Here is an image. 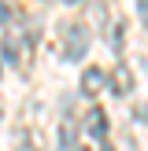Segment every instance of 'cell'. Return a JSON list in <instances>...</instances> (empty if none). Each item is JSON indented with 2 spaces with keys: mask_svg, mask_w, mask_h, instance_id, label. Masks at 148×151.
<instances>
[{
  "mask_svg": "<svg viewBox=\"0 0 148 151\" xmlns=\"http://www.w3.org/2000/svg\"><path fill=\"white\" fill-rule=\"evenodd\" d=\"M63 48H67V59H81L89 52V29L85 22H63Z\"/></svg>",
  "mask_w": 148,
  "mask_h": 151,
  "instance_id": "obj_1",
  "label": "cell"
},
{
  "mask_svg": "<svg viewBox=\"0 0 148 151\" xmlns=\"http://www.w3.org/2000/svg\"><path fill=\"white\" fill-rule=\"evenodd\" d=\"M85 133H89L93 140H104V137H107V114H104L100 107L85 111Z\"/></svg>",
  "mask_w": 148,
  "mask_h": 151,
  "instance_id": "obj_2",
  "label": "cell"
},
{
  "mask_svg": "<svg viewBox=\"0 0 148 151\" xmlns=\"http://www.w3.org/2000/svg\"><path fill=\"white\" fill-rule=\"evenodd\" d=\"M104 85H107V74H104L100 66H89V70L81 74V92H85V96H96Z\"/></svg>",
  "mask_w": 148,
  "mask_h": 151,
  "instance_id": "obj_3",
  "label": "cell"
},
{
  "mask_svg": "<svg viewBox=\"0 0 148 151\" xmlns=\"http://www.w3.org/2000/svg\"><path fill=\"white\" fill-rule=\"evenodd\" d=\"M107 81H111V88H115L118 96H126V92L133 88V74H130V66H126V63H118V66H115V74H111Z\"/></svg>",
  "mask_w": 148,
  "mask_h": 151,
  "instance_id": "obj_4",
  "label": "cell"
},
{
  "mask_svg": "<svg viewBox=\"0 0 148 151\" xmlns=\"http://www.w3.org/2000/svg\"><path fill=\"white\" fill-rule=\"evenodd\" d=\"M74 140H78V129H74L70 118H63V125H59V151H74Z\"/></svg>",
  "mask_w": 148,
  "mask_h": 151,
  "instance_id": "obj_5",
  "label": "cell"
},
{
  "mask_svg": "<svg viewBox=\"0 0 148 151\" xmlns=\"http://www.w3.org/2000/svg\"><path fill=\"white\" fill-rule=\"evenodd\" d=\"M133 118H137V122H148V103H137V111H133Z\"/></svg>",
  "mask_w": 148,
  "mask_h": 151,
  "instance_id": "obj_6",
  "label": "cell"
},
{
  "mask_svg": "<svg viewBox=\"0 0 148 151\" xmlns=\"http://www.w3.org/2000/svg\"><path fill=\"white\" fill-rule=\"evenodd\" d=\"M93 151H115V147H111V144H104V140H96V144H93Z\"/></svg>",
  "mask_w": 148,
  "mask_h": 151,
  "instance_id": "obj_7",
  "label": "cell"
},
{
  "mask_svg": "<svg viewBox=\"0 0 148 151\" xmlns=\"http://www.w3.org/2000/svg\"><path fill=\"white\" fill-rule=\"evenodd\" d=\"M137 11H141V15L148 19V0H137Z\"/></svg>",
  "mask_w": 148,
  "mask_h": 151,
  "instance_id": "obj_8",
  "label": "cell"
},
{
  "mask_svg": "<svg viewBox=\"0 0 148 151\" xmlns=\"http://www.w3.org/2000/svg\"><path fill=\"white\" fill-rule=\"evenodd\" d=\"M63 4H81V0H63Z\"/></svg>",
  "mask_w": 148,
  "mask_h": 151,
  "instance_id": "obj_9",
  "label": "cell"
},
{
  "mask_svg": "<svg viewBox=\"0 0 148 151\" xmlns=\"http://www.w3.org/2000/svg\"><path fill=\"white\" fill-rule=\"evenodd\" d=\"M0 118H4V107H0Z\"/></svg>",
  "mask_w": 148,
  "mask_h": 151,
  "instance_id": "obj_10",
  "label": "cell"
}]
</instances>
